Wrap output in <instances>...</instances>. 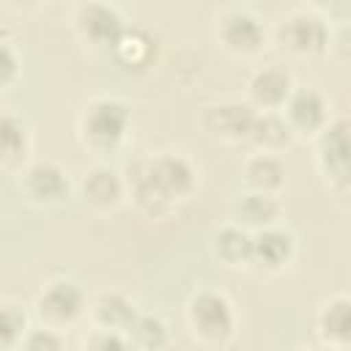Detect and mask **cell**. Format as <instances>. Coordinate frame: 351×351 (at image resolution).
<instances>
[{"label": "cell", "mask_w": 351, "mask_h": 351, "mask_svg": "<svg viewBox=\"0 0 351 351\" xmlns=\"http://www.w3.org/2000/svg\"><path fill=\"white\" fill-rule=\"evenodd\" d=\"M123 181L126 192L145 214L162 217L192 197L197 189V167L181 151H156L140 159Z\"/></svg>", "instance_id": "obj_1"}, {"label": "cell", "mask_w": 351, "mask_h": 351, "mask_svg": "<svg viewBox=\"0 0 351 351\" xmlns=\"http://www.w3.org/2000/svg\"><path fill=\"white\" fill-rule=\"evenodd\" d=\"M255 115H258V110L247 99H222V101H214L203 110L200 123L214 140L241 143L250 137Z\"/></svg>", "instance_id": "obj_11"}, {"label": "cell", "mask_w": 351, "mask_h": 351, "mask_svg": "<svg viewBox=\"0 0 351 351\" xmlns=\"http://www.w3.org/2000/svg\"><path fill=\"white\" fill-rule=\"evenodd\" d=\"M16 351H66V340H63V332L36 324V326H27Z\"/></svg>", "instance_id": "obj_25"}, {"label": "cell", "mask_w": 351, "mask_h": 351, "mask_svg": "<svg viewBox=\"0 0 351 351\" xmlns=\"http://www.w3.org/2000/svg\"><path fill=\"white\" fill-rule=\"evenodd\" d=\"M217 41L233 55H255L266 44V27L261 16L244 5H228L217 14Z\"/></svg>", "instance_id": "obj_7"}, {"label": "cell", "mask_w": 351, "mask_h": 351, "mask_svg": "<svg viewBox=\"0 0 351 351\" xmlns=\"http://www.w3.org/2000/svg\"><path fill=\"white\" fill-rule=\"evenodd\" d=\"M293 74L282 63H263L247 77V101L258 112H280L293 90Z\"/></svg>", "instance_id": "obj_12"}, {"label": "cell", "mask_w": 351, "mask_h": 351, "mask_svg": "<svg viewBox=\"0 0 351 351\" xmlns=\"http://www.w3.org/2000/svg\"><path fill=\"white\" fill-rule=\"evenodd\" d=\"M236 225H241L244 230L250 233H258L263 228H271V225H280L282 219V200L280 195H269V192H252V189H244L233 208H230Z\"/></svg>", "instance_id": "obj_17"}, {"label": "cell", "mask_w": 351, "mask_h": 351, "mask_svg": "<svg viewBox=\"0 0 351 351\" xmlns=\"http://www.w3.org/2000/svg\"><path fill=\"white\" fill-rule=\"evenodd\" d=\"M80 351H137L132 340L123 332H107V329H90L82 340Z\"/></svg>", "instance_id": "obj_26"}, {"label": "cell", "mask_w": 351, "mask_h": 351, "mask_svg": "<svg viewBox=\"0 0 351 351\" xmlns=\"http://www.w3.org/2000/svg\"><path fill=\"white\" fill-rule=\"evenodd\" d=\"M348 118L346 115H335L329 118V123L313 137L315 140V165L321 170V176L326 178L329 189H335L337 195L348 192Z\"/></svg>", "instance_id": "obj_6"}, {"label": "cell", "mask_w": 351, "mask_h": 351, "mask_svg": "<svg viewBox=\"0 0 351 351\" xmlns=\"http://www.w3.org/2000/svg\"><path fill=\"white\" fill-rule=\"evenodd\" d=\"M71 22L85 44L107 49H112L118 36L126 30V19L112 3H80L71 14Z\"/></svg>", "instance_id": "obj_10"}, {"label": "cell", "mask_w": 351, "mask_h": 351, "mask_svg": "<svg viewBox=\"0 0 351 351\" xmlns=\"http://www.w3.org/2000/svg\"><path fill=\"white\" fill-rule=\"evenodd\" d=\"M112 55L123 63V66H134V69H143L151 63V58L156 55V41L148 30L143 27H134V25H126V30L118 36V41L112 44Z\"/></svg>", "instance_id": "obj_23"}, {"label": "cell", "mask_w": 351, "mask_h": 351, "mask_svg": "<svg viewBox=\"0 0 351 351\" xmlns=\"http://www.w3.org/2000/svg\"><path fill=\"white\" fill-rule=\"evenodd\" d=\"M315 337L324 348L348 351L351 343V299L346 293H332L324 299L313 318Z\"/></svg>", "instance_id": "obj_13"}, {"label": "cell", "mask_w": 351, "mask_h": 351, "mask_svg": "<svg viewBox=\"0 0 351 351\" xmlns=\"http://www.w3.org/2000/svg\"><path fill=\"white\" fill-rule=\"evenodd\" d=\"M208 250H211L214 261L222 266H250L252 233L236 222H225V225L214 228V233L208 239Z\"/></svg>", "instance_id": "obj_19"}, {"label": "cell", "mask_w": 351, "mask_h": 351, "mask_svg": "<svg viewBox=\"0 0 351 351\" xmlns=\"http://www.w3.org/2000/svg\"><path fill=\"white\" fill-rule=\"evenodd\" d=\"M291 140H293V134H291V129L280 112H258L252 121L250 137H247V143H252L255 151L277 154V156Z\"/></svg>", "instance_id": "obj_21"}, {"label": "cell", "mask_w": 351, "mask_h": 351, "mask_svg": "<svg viewBox=\"0 0 351 351\" xmlns=\"http://www.w3.org/2000/svg\"><path fill=\"white\" fill-rule=\"evenodd\" d=\"M132 126V107L118 96H96L85 101L77 118V137L93 154H112L123 145Z\"/></svg>", "instance_id": "obj_2"}, {"label": "cell", "mask_w": 351, "mask_h": 351, "mask_svg": "<svg viewBox=\"0 0 351 351\" xmlns=\"http://www.w3.org/2000/svg\"><path fill=\"white\" fill-rule=\"evenodd\" d=\"M277 44L293 58H315L326 52L332 41V27L326 16L313 5H296L277 22Z\"/></svg>", "instance_id": "obj_4"}, {"label": "cell", "mask_w": 351, "mask_h": 351, "mask_svg": "<svg viewBox=\"0 0 351 351\" xmlns=\"http://www.w3.org/2000/svg\"><path fill=\"white\" fill-rule=\"evenodd\" d=\"M296 255V236L280 225L263 228L258 233H252V252H250V266L277 274L282 271Z\"/></svg>", "instance_id": "obj_14"}, {"label": "cell", "mask_w": 351, "mask_h": 351, "mask_svg": "<svg viewBox=\"0 0 351 351\" xmlns=\"http://www.w3.org/2000/svg\"><path fill=\"white\" fill-rule=\"evenodd\" d=\"M27 313L19 302L0 299V351H16L22 335L27 332Z\"/></svg>", "instance_id": "obj_24"}, {"label": "cell", "mask_w": 351, "mask_h": 351, "mask_svg": "<svg viewBox=\"0 0 351 351\" xmlns=\"http://www.w3.org/2000/svg\"><path fill=\"white\" fill-rule=\"evenodd\" d=\"M19 69H22V60L16 47L0 36V90H8L19 80Z\"/></svg>", "instance_id": "obj_27"}, {"label": "cell", "mask_w": 351, "mask_h": 351, "mask_svg": "<svg viewBox=\"0 0 351 351\" xmlns=\"http://www.w3.org/2000/svg\"><path fill=\"white\" fill-rule=\"evenodd\" d=\"M33 310H36L41 326L63 332V329H71L88 313V296L77 280L55 277L41 285V291L36 293Z\"/></svg>", "instance_id": "obj_5"}, {"label": "cell", "mask_w": 351, "mask_h": 351, "mask_svg": "<svg viewBox=\"0 0 351 351\" xmlns=\"http://www.w3.org/2000/svg\"><path fill=\"white\" fill-rule=\"evenodd\" d=\"M33 134L22 112L0 107V170H22L30 162Z\"/></svg>", "instance_id": "obj_16"}, {"label": "cell", "mask_w": 351, "mask_h": 351, "mask_svg": "<svg viewBox=\"0 0 351 351\" xmlns=\"http://www.w3.org/2000/svg\"><path fill=\"white\" fill-rule=\"evenodd\" d=\"M280 115L285 118L288 129L293 137H315L332 118L329 112V99L313 88V85H293L291 96L285 99Z\"/></svg>", "instance_id": "obj_9"}, {"label": "cell", "mask_w": 351, "mask_h": 351, "mask_svg": "<svg viewBox=\"0 0 351 351\" xmlns=\"http://www.w3.org/2000/svg\"><path fill=\"white\" fill-rule=\"evenodd\" d=\"M304 351H332V348H324V346H315V348H304Z\"/></svg>", "instance_id": "obj_28"}, {"label": "cell", "mask_w": 351, "mask_h": 351, "mask_svg": "<svg viewBox=\"0 0 351 351\" xmlns=\"http://www.w3.org/2000/svg\"><path fill=\"white\" fill-rule=\"evenodd\" d=\"M80 197L93 211H115L126 197V181L112 165H93L80 181Z\"/></svg>", "instance_id": "obj_15"}, {"label": "cell", "mask_w": 351, "mask_h": 351, "mask_svg": "<svg viewBox=\"0 0 351 351\" xmlns=\"http://www.w3.org/2000/svg\"><path fill=\"white\" fill-rule=\"evenodd\" d=\"M236 307L214 288H200L186 302V326L203 346H225L236 335Z\"/></svg>", "instance_id": "obj_3"}, {"label": "cell", "mask_w": 351, "mask_h": 351, "mask_svg": "<svg viewBox=\"0 0 351 351\" xmlns=\"http://www.w3.org/2000/svg\"><path fill=\"white\" fill-rule=\"evenodd\" d=\"M137 351H162L170 343V326L159 313H145L137 310L132 324L123 332Z\"/></svg>", "instance_id": "obj_22"}, {"label": "cell", "mask_w": 351, "mask_h": 351, "mask_svg": "<svg viewBox=\"0 0 351 351\" xmlns=\"http://www.w3.org/2000/svg\"><path fill=\"white\" fill-rule=\"evenodd\" d=\"M19 189L33 206H60L71 195V181L66 167L52 159H33L19 170Z\"/></svg>", "instance_id": "obj_8"}, {"label": "cell", "mask_w": 351, "mask_h": 351, "mask_svg": "<svg viewBox=\"0 0 351 351\" xmlns=\"http://www.w3.org/2000/svg\"><path fill=\"white\" fill-rule=\"evenodd\" d=\"M241 178L244 186L252 192H269V195H280L282 184H285V165L277 154H263L255 151L244 159L241 165Z\"/></svg>", "instance_id": "obj_20"}, {"label": "cell", "mask_w": 351, "mask_h": 351, "mask_svg": "<svg viewBox=\"0 0 351 351\" xmlns=\"http://www.w3.org/2000/svg\"><path fill=\"white\" fill-rule=\"evenodd\" d=\"M137 304L132 296L121 291H101L93 299H88V313L93 321V329H107V332H126L132 318L137 315Z\"/></svg>", "instance_id": "obj_18"}]
</instances>
